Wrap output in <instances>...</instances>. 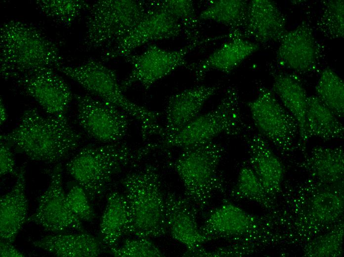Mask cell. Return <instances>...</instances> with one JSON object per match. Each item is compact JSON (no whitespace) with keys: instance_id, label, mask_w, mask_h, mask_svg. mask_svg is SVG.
Listing matches in <instances>:
<instances>
[{"instance_id":"6da1fadb","label":"cell","mask_w":344,"mask_h":257,"mask_svg":"<svg viewBox=\"0 0 344 257\" xmlns=\"http://www.w3.org/2000/svg\"><path fill=\"white\" fill-rule=\"evenodd\" d=\"M81 134L66 118L44 117L35 108L22 113L18 125L0 135L2 141L29 159L56 163L70 155L79 145Z\"/></svg>"},{"instance_id":"7a4b0ae2","label":"cell","mask_w":344,"mask_h":257,"mask_svg":"<svg viewBox=\"0 0 344 257\" xmlns=\"http://www.w3.org/2000/svg\"><path fill=\"white\" fill-rule=\"evenodd\" d=\"M63 65L64 58L56 45L37 28L15 20L0 26V72L3 79L14 80Z\"/></svg>"},{"instance_id":"3957f363","label":"cell","mask_w":344,"mask_h":257,"mask_svg":"<svg viewBox=\"0 0 344 257\" xmlns=\"http://www.w3.org/2000/svg\"><path fill=\"white\" fill-rule=\"evenodd\" d=\"M154 150L153 143L136 149L121 142L89 144L81 149L66 163V168L93 201L103 196L123 169Z\"/></svg>"},{"instance_id":"277c9868","label":"cell","mask_w":344,"mask_h":257,"mask_svg":"<svg viewBox=\"0 0 344 257\" xmlns=\"http://www.w3.org/2000/svg\"><path fill=\"white\" fill-rule=\"evenodd\" d=\"M130 213L128 234L136 238H157L168 232L165 194L157 169L146 164L121 180Z\"/></svg>"},{"instance_id":"5b68a950","label":"cell","mask_w":344,"mask_h":257,"mask_svg":"<svg viewBox=\"0 0 344 257\" xmlns=\"http://www.w3.org/2000/svg\"><path fill=\"white\" fill-rule=\"evenodd\" d=\"M224 151L221 144L212 141L183 149L170 163L182 183L184 197L198 212L208 206L215 194L226 191L218 170Z\"/></svg>"},{"instance_id":"8992f818","label":"cell","mask_w":344,"mask_h":257,"mask_svg":"<svg viewBox=\"0 0 344 257\" xmlns=\"http://www.w3.org/2000/svg\"><path fill=\"white\" fill-rule=\"evenodd\" d=\"M56 70L79 84L99 99L111 104L140 124L142 137L162 136L164 128L158 123L160 113L129 100L123 93L116 72L94 59L77 66L62 65Z\"/></svg>"},{"instance_id":"52a82bcc","label":"cell","mask_w":344,"mask_h":257,"mask_svg":"<svg viewBox=\"0 0 344 257\" xmlns=\"http://www.w3.org/2000/svg\"><path fill=\"white\" fill-rule=\"evenodd\" d=\"M238 89L228 87L217 106L199 115L176 133L163 137L156 143L157 149L181 148L199 145L222 134L236 136L245 129Z\"/></svg>"},{"instance_id":"ba28073f","label":"cell","mask_w":344,"mask_h":257,"mask_svg":"<svg viewBox=\"0 0 344 257\" xmlns=\"http://www.w3.org/2000/svg\"><path fill=\"white\" fill-rule=\"evenodd\" d=\"M147 9L146 1L100 0L90 5L84 46L87 50L109 49L137 25Z\"/></svg>"},{"instance_id":"9c48e42d","label":"cell","mask_w":344,"mask_h":257,"mask_svg":"<svg viewBox=\"0 0 344 257\" xmlns=\"http://www.w3.org/2000/svg\"><path fill=\"white\" fill-rule=\"evenodd\" d=\"M247 106L259 133L281 152H291L299 135V127L272 89L260 86L258 95Z\"/></svg>"},{"instance_id":"30bf717a","label":"cell","mask_w":344,"mask_h":257,"mask_svg":"<svg viewBox=\"0 0 344 257\" xmlns=\"http://www.w3.org/2000/svg\"><path fill=\"white\" fill-rule=\"evenodd\" d=\"M265 228L264 218L229 202L208 213L200 226L201 233L210 241L223 239L257 245L263 238Z\"/></svg>"},{"instance_id":"8fae6325","label":"cell","mask_w":344,"mask_h":257,"mask_svg":"<svg viewBox=\"0 0 344 257\" xmlns=\"http://www.w3.org/2000/svg\"><path fill=\"white\" fill-rule=\"evenodd\" d=\"M206 40L188 43L177 49L169 50L155 44L149 45L139 54H129L124 57L130 64L132 69L129 76L121 84L125 91L133 84H140L148 89L153 84L167 76L180 67L186 68L188 54L198 45L206 43Z\"/></svg>"},{"instance_id":"7c38bea8","label":"cell","mask_w":344,"mask_h":257,"mask_svg":"<svg viewBox=\"0 0 344 257\" xmlns=\"http://www.w3.org/2000/svg\"><path fill=\"white\" fill-rule=\"evenodd\" d=\"M77 118L86 133L103 143L121 142L127 134L129 115L116 106L88 95L75 94Z\"/></svg>"},{"instance_id":"4fadbf2b","label":"cell","mask_w":344,"mask_h":257,"mask_svg":"<svg viewBox=\"0 0 344 257\" xmlns=\"http://www.w3.org/2000/svg\"><path fill=\"white\" fill-rule=\"evenodd\" d=\"M146 4L147 9L141 20L120 42L105 50L102 61L125 57L144 44L174 39L183 33L181 25L173 17L147 1Z\"/></svg>"},{"instance_id":"5bb4252c","label":"cell","mask_w":344,"mask_h":257,"mask_svg":"<svg viewBox=\"0 0 344 257\" xmlns=\"http://www.w3.org/2000/svg\"><path fill=\"white\" fill-rule=\"evenodd\" d=\"M62 169L56 165L50 172L49 185L40 196L35 212L26 222H33L54 233L69 229L85 232L81 220L70 210L63 187Z\"/></svg>"},{"instance_id":"9a60e30c","label":"cell","mask_w":344,"mask_h":257,"mask_svg":"<svg viewBox=\"0 0 344 257\" xmlns=\"http://www.w3.org/2000/svg\"><path fill=\"white\" fill-rule=\"evenodd\" d=\"M13 80L49 116L67 118L74 96L68 85L53 69L39 70Z\"/></svg>"},{"instance_id":"2e32d148","label":"cell","mask_w":344,"mask_h":257,"mask_svg":"<svg viewBox=\"0 0 344 257\" xmlns=\"http://www.w3.org/2000/svg\"><path fill=\"white\" fill-rule=\"evenodd\" d=\"M280 42L276 53L280 65L301 73H309L316 68L320 52L313 30L307 23L302 22L287 31Z\"/></svg>"},{"instance_id":"e0dca14e","label":"cell","mask_w":344,"mask_h":257,"mask_svg":"<svg viewBox=\"0 0 344 257\" xmlns=\"http://www.w3.org/2000/svg\"><path fill=\"white\" fill-rule=\"evenodd\" d=\"M165 200L167 230L172 238L186 247L185 253L198 249L210 241L200 231L197 220L198 212L184 196L168 192Z\"/></svg>"},{"instance_id":"ac0fdd59","label":"cell","mask_w":344,"mask_h":257,"mask_svg":"<svg viewBox=\"0 0 344 257\" xmlns=\"http://www.w3.org/2000/svg\"><path fill=\"white\" fill-rule=\"evenodd\" d=\"M239 36L258 43L280 41L287 32L286 20L276 4L269 0L249 2L246 20Z\"/></svg>"},{"instance_id":"d6986e66","label":"cell","mask_w":344,"mask_h":257,"mask_svg":"<svg viewBox=\"0 0 344 257\" xmlns=\"http://www.w3.org/2000/svg\"><path fill=\"white\" fill-rule=\"evenodd\" d=\"M220 85L197 86L171 96L166 107L162 138L176 133L200 115L205 103L216 94Z\"/></svg>"},{"instance_id":"ffe728a7","label":"cell","mask_w":344,"mask_h":257,"mask_svg":"<svg viewBox=\"0 0 344 257\" xmlns=\"http://www.w3.org/2000/svg\"><path fill=\"white\" fill-rule=\"evenodd\" d=\"M250 167L268 195L274 200L281 190L285 173L284 165L259 133L246 139Z\"/></svg>"},{"instance_id":"44dd1931","label":"cell","mask_w":344,"mask_h":257,"mask_svg":"<svg viewBox=\"0 0 344 257\" xmlns=\"http://www.w3.org/2000/svg\"><path fill=\"white\" fill-rule=\"evenodd\" d=\"M229 40L206 58L188 63L186 68L191 71L197 82L202 81L212 70L228 74L244 60L258 51L259 44L237 35H229Z\"/></svg>"},{"instance_id":"7402d4cb","label":"cell","mask_w":344,"mask_h":257,"mask_svg":"<svg viewBox=\"0 0 344 257\" xmlns=\"http://www.w3.org/2000/svg\"><path fill=\"white\" fill-rule=\"evenodd\" d=\"M16 176L12 189L0 199V240L11 243L28 218L24 167L20 169Z\"/></svg>"},{"instance_id":"603a6c76","label":"cell","mask_w":344,"mask_h":257,"mask_svg":"<svg viewBox=\"0 0 344 257\" xmlns=\"http://www.w3.org/2000/svg\"><path fill=\"white\" fill-rule=\"evenodd\" d=\"M301 165L319 184L344 188V155L342 146H315Z\"/></svg>"},{"instance_id":"cb8c5ba5","label":"cell","mask_w":344,"mask_h":257,"mask_svg":"<svg viewBox=\"0 0 344 257\" xmlns=\"http://www.w3.org/2000/svg\"><path fill=\"white\" fill-rule=\"evenodd\" d=\"M321 185L308 200L304 215L305 227L313 231L339 222L344 214L343 188Z\"/></svg>"},{"instance_id":"d4e9b609","label":"cell","mask_w":344,"mask_h":257,"mask_svg":"<svg viewBox=\"0 0 344 257\" xmlns=\"http://www.w3.org/2000/svg\"><path fill=\"white\" fill-rule=\"evenodd\" d=\"M55 234L34 241L32 244L58 257H95L105 251L100 240L87 232Z\"/></svg>"},{"instance_id":"484cf974","label":"cell","mask_w":344,"mask_h":257,"mask_svg":"<svg viewBox=\"0 0 344 257\" xmlns=\"http://www.w3.org/2000/svg\"><path fill=\"white\" fill-rule=\"evenodd\" d=\"M130 213L125 195L118 192L110 193L100 224V241L105 248L116 247L130 224Z\"/></svg>"},{"instance_id":"4316f807","label":"cell","mask_w":344,"mask_h":257,"mask_svg":"<svg viewBox=\"0 0 344 257\" xmlns=\"http://www.w3.org/2000/svg\"><path fill=\"white\" fill-rule=\"evenodd\" d=\"M272 77V90L297 121L299 127L300 141L304 145V122L308 98L306 91L296 75L278 72L273 73Z\"/></svg>"},{"instance_id":"83f0119b","label":"cell","mask_w":344,"mask_h":257,"mask_svg":"<svg viewBox=\"0 0 344 257\" xmlns=\"http://www.w3.org/2000/svg\"><path fill=\"white\" fill-rule=\"evenodd\" d=\"M344 127L340 119L316 95L308 96L304 122L305 142L310 138L342 139Z\"/></svg>"},{"instance_id":"f1b7e54d","label":"cell","mask_w":344,"mask_h":257,"mask_svg":"<svg viewBox=\"0 0 344 257\" xmlns=\"http://www.w3.org/2000/svg\"><path fill=\"white\" fill-rule=\"evenodd\" d=\"M249 2L243 0L211 1L198 15L200 20H210L224 25L231 31L240 32L247 15Z\"/></svg>"},{"instance_id":"f546056e","label":"cell","mask_w":344,"mask_h":257,"mask_svg":"<svg viewBox=\"0 0 344 257\" xmlns=\"http://www.w3.org/2000/svg\"><path fill=\"white\" fill-rule=\"evenodd\" d=\"M147 1L150 5L163 9L176 19L181 25L189 43L200 41L198 30L199 20L193 1L161 0Z\"/></svg>"},{"instance_id":"4dcf8cb0","label":"cell","mask_w":344,"mask_h":257,"mask_svg":"<svg viewBox=\"0 0 344 257\" xmlns=\"http://www.w3.org/2000/svg\"><path fill=\"white\" fill-rule=\"evenodd\" d=\"M316 96L339 119L344 115V83L332 69L326 68L320 74L315 86Z\"/></svg>"},{"instance_id":"1f68e13d","label":"cell","mask_w":344,"mask_h":257,"mask_svg":"<svg viewBox=\"0 0 344 257\" xmlns=\"http://www.w3.org/2000/svg\"><path fill=\"white\" fill-rule=\"evenodd\" d=\"M230 196L236 200L245 199L255 202L267 210L273 207V200L268 195L249 166L241 168Z\"/></svg>"},{"instance_id":"d6a6232c","label":"cell","mask_w":344,"mask_h":257,"mask_svg":"<svg viewBox=\"0 0 344 257\" xmlns=\"http://www.w3.org/2000/svg\"><path fill=\"white\" fill-rule=\"evenodd\" d=\"M344 222L311 240L305 246L303 255L307 257H339L343 254Z\"/></svg>"},{"instance_id":"836d02e7","label":"cell","mask_w":344,"mask_h":257,"mask_svg":"<svg viewBox=\"0 0 344 257\" xmlns=\"http://www.w3.org/2000/svg\"><path fill=\"white\" fill-rule=\"evenodd\" d=\"M38 8L46 17L65 25H69L90 4L82 0H38Z\"/></svg>"},{"instance_id":"e575fe53","label":"cell","mask_w":344,"mask_h":257,"mask_svg":"<svg viewBox=\"0 0 344 257\" xmlns=\"http://www.w3.org/2000/svg\"><path fill=\"white\" fill-rule=\"evenodd\" d=\"M322 13L317 22L318 31L325 37L338 39L344 37L343 0L323 1Z\"/></svg>"},{"instance_id":"d590c367","label":"cell","mask_w":344,"mask_h":257,"mask_svg":"<svg viewBox=\"0 0 344 257\" xmlns=\"http://www.w3.org/2000/svg\"><path fill=\"white\" fill-rule=\"evenodd\" d=\"M108 252L119 257H160L164 254L149 238L127 239L120 247L109 249Z\"/></svg>"},{"instance_id":"8d00e7d4","label":"cell","mask_w":344,"mask_h":257,"mask_svg":"<svg viewBox=\"0 0 344 257\" xmlns=\"http://www.w3.org/2000/svg\"><path fill=\"white\" fill-rule=\"evenodd\" d=\"M67 204L72 213L81 220L90 222L95 217L85 191L77 184L73 186L66 195Z\"/></svg>"},{"instance_id":"74e56055","label":"cell","mask_w":344,"mask_h":257,"mask_svg":"<svg viewBox=\"0 0 344 257\" xmlns=\"http://www.w3.org/2000/svg\"><path fill=\"white\" fill-rule=\"evenodd\" d=\"M257 245L250 243H236L219 247L214 250H207L203 247L192 252L184 253V257H241L254 252Z\"/></svg>"},{"instance_id":"f35d334b","label":"cell","mask_w":344,"mask_h":257,"mask_svg":"<svg viewBox=\"0 0 344 257\" xmlns=\"http://www.w3.org/2000/svg\"><path fill=\"white\" fill-rule=\"evenodd\" d=\"M0 174L3 176L8 174L17 175L15 163L11 147L7 144L0 141Z\"/></svg>"},{"instance_id":"ab89813d","label":"cell","mask_w":344,"mask_h":257,"mask_svg":"<svg viewBox=\"0 0 344 257\" xmlns=\"http://www.w3.org/2000/svg\"><path fill=\"white\" fill-rule=\"evenodd\" d=\"M0 256L1 257H23L25 255L14 247L11 243L0 240Z\"/></svg>"},{"instance_id":"60d3db41","label":"cell","mask_w":344,"mask_h":257,"mask_svg":"<svg viewBox=\"0 0 344 257\" xmlns=\"http://www.w3.org/2000/svg\"><path fill=\"white\" fill-rule=\"evenodd\" d=\"M0 125H2L4 123L7 119V114L6 110V108L4 104L0 98Z\"/></svg>"}]
</instances>
